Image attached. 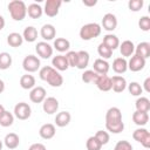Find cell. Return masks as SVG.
<instances>
[{
  "label": "cell",
  "mask_w": 150,
  "mask_h": 150,
  "mask_svg": "<svg viewBox=\"0 0 150 150\" xmlns=\"http://www.w3.org/2000/svg\"><path fill=\"white\" fill-rule=\"evenodd\" d=\"M135 107L137 111H143V112H149L150 110V100L148 97L141 96L136 100L135 102Z\"/></svg>",
  "instance_id": "33"
},
{
  "label": "cell",
  "mask_w": 150,
  "mask_h": 150,
  "mask_svg": "<svg viewBox=\"0 0 150 150\" xmlns=\"http://www.w3.org/2000/svg\"><path fill=\"white\" fill-rule=\"evenodd\" d=\"M4 144L6 145V148L13 150V149H16L20 144V138L19 136L15 134V132H9L5 136L4 138Z\"/></svg>",
  "instance_id": "23"
},
{
  "label": "cell",
  "mask_w": 150,
  "mask_h": 150,
  "mask_svg": "<svg viewBox=\"0 0 150 150\" xmlns=\"http://www.w3.org/2000/svg\"><path fill=\"white\" fill-rule=\"evenodd\" d=\"M144 5V1L143 0H129L128 2V8L131 11V12H138L142 9Z\"/></svg>",
  "instance_id": "43"
},
{
  "label": "cell",
  "mask_w": 150,
  "mask_h": 150,
  "mask_svg": "<svg viewBox=\"0 0 150 150\" xmlns=\"http://www.w3.org/2000/svg\"><path fill=\"white\" fill-rule=\"evenodd\" d=\"M4 90H5V82L0 79V94H1Z\"/></svg>",
  "instance_id": "51"
},
{
  "label": "cell",
  "mask_w": 150,
  "mask_h": 150,
  "mask_svg": "<svg viewBox=\"0 0 150 150\" xmlns=\"http://www.w3.org/2000/svg\"><path fill=\"white\" fill-rule=\"evenodd\" d=\"M53 47L60 52V53H64V52H69V48H70V42L69 40H67L66 38H56L54 40V45Z\"/></svg>",
  "instance_id": "27"
},
{
  "label": "cell",
  "mask_w": 150,
  "mask_h": 150,
  "mask_svg": "<svg viewBox=\"0 0 150 150\" xmlns=\"http://www.w3.org/2000/svg\"><path fill=\"white\" fill-rule=\"evenodd\" d=\"M55 134H56V129L55 125L52 123H46L41 125V128L39 129V135L43 139H50L55 136Z\"/></svg>",
  "instance_id": "14"
},
{
  "label": "cell",
  "mask_w": 150,
  "mask_h": 150,
  "mask_svg": "<svg viewBox=\"0 0 150 150\" xmlns=\"http://www.w3.org/2000/svg\"><path fill=\"white\" fill-rule=\"evenodd\" d=\"M86 146H87V150H101L102 149V144L97 141V138L95 136H90L87 139Z\"/></svg>",
  "instance_id": "40"
},
{
  "label": "cell",
  "mask_w": 150,
  "mask_h": 150,
  "mask_svg": "<svg viewBox=\"0 0 150 150\" xmlns=\"http://www.w3.org/2000/svg\"><path fill=\"white\" fill-rule=\"evenodd\" d=\"M102 43H104V45H105L108 48H110L111 50H115V49L118 48V46H120V40H118V38H117L115 34L109 33V34H105V35L103 36Z\"/></svg>",
  "instance_id": "25"
},
{
  "label": "cell",
  "mask_w": 150,
  "mask_h": 150,
  "mask_svg": "<svg viewBox=\"0 0 150 150\" xmlns=\"http://www.w3.org/2000/svg\"><path fill=\"white\" fill-rule=\"evenodd\" d=\"M132 121L136 125H138L139 128L141 127H144L148 122H149V114L148 112H143V111H135L132 114Z\"/></svg>",
  "instance_id": "28"
},
{
  "label": "cell",
  "mask_w": 150,
  "mask_h": 150,
  "mask_svg": "<svg viewBox=\"0 0 150 150\" xmlns=\"http://www.w3.org/2000/svg\"><path fill=\"white\" fill-rule=\"evenodd\" d=\"M101 32H102L101 25H98L96 22H89V23H86L81 27V29L79 32V35L82 40L89 41L91 39L97 38L101 34Z\"/></svg>",
  "instance_id": "2"
},
{
  "label": "cell",
  "mask_w": 150,
  "mask_h": 150,
  "mask_svg": "<svg viewBox=\"0 0 150 150\" xmlns=\"http://www.w3.org/2000/svg\"><path fill=\"white\" fill-rule=\"evenodd\" d=\"M28 150H47V148H46V145L42 144V143H33V144L28 148Z\"/></svg>",
  "instance_id": "47"
},
{
  "label": "cell",
  "mask_w": 150,
  "mask_h": 150,
  "mask_svg": "<svg viewBox=\"0 0 150 150\" xmlns=\"http://www.w3.org/2000/svg\"><path fill=\"white\" fill-rule=\"evenodd\" d=\"M14 116L21 121H25V120H28L32 115V108L28 103L26 102H19L15 104L14 107Z\"/></svg>",
  "instance_id": "3"
},
{
  "label": "cell",
  "mask_w": 150,
  "mask_h": 150,
  "mask_svg": "<svg viewBox=\"0 0 150 150\" xmlns=\"http://www.w3.org/2000/svg\"><path fill=\"white\" fill-rule=\"evenodd\" d=\"M40 35L46 42L50 41V40H54V38L56 36V29L52 23H46V25H43L41 27Z\"/></svg>",
  "instance_id": "13"
},
{
  "label": "cell",
  "mask_w": 150,
  "mask_h": 150,
  "mask_svg": "<svg viewBox=\"0 0 150 150\" xmlns=\"http://www.w3.org/2000/svg\"><path fill=\"white\" fill-rule=\"evenodd\" d=\"M27 14L32 19H39L43 14V8L39 4L33 2V4L28 5V7H27Z\"/></svg>",
  "instance_id": "29"
},
{
  "label": "cell",
  "mask_w": 150,
  "mask_h": 150,
  "mask_svg": "<svg viewBox=\"0 0 150 150\" xmlns=\"http://www.w3.org/2000/svg\"><path fill=\"white\" fill-rule=\"evenodd\" d=\"M143 87H144V90H145L146 93H150V77H146V79L144 80Z\"/></svg>",
  "instance_id": "48"
},
{
  "label": "cell",
  "mask_w": 150,
  "mask_h": 150,
  "mask_svg": "<svg viewBox=\"0 0 150 150\" xmlns=\"http://www.w3.org/2000/svg\"><path fill=\"white\" fill-rule=\"evenodd\" d=\"M97 76H98V74H96L93 69H87V70L83 71L82 76H81V80L84 83H95Z\"/></svg>",
  "instance_id": "37"
},
{
  "label": "cell",
  "mask_w": 150,
  "mask_h": 150,
  "mask_svg": "<svg viewBox=\"0 0 150 150\" xmlns=\"http://www.w3.org/2000/svg\"><path fill=\"white\" fill-rule=\"evenodd\" d=\"M95 84L101 91H109L111 90V77L108 75H98Z\"/></svg>",
  "instance_id": "17"
},
{
  "label": "cell",
  "mask_w": 150,
  "mask_h": 150,
  "mask_svg": "<svg viewBox=\"0 0 150 150\" xmlns=\"http://www.w3.org/2000/svg\"><path fill=\"white\" fill-rule=\"evenodd\" d=\"M61 5H62L61 0H47L45 2L43 13L49 18H54L59 14V9H60Z\"/></svg>",
  "instance_id": "6"
},
{
  "label": "cell",
  "mask_w": 150,
  "mask_h": 150,
  "mask_svg": "<svg viewBox=\"0 0 150 150\" xmlns=\"http://www.w3.org/2000/svg\"><path fill=\"white\" fill-rule=\"evenodd\" d=\"M7 7L14 21H22L27 15V6L21 0H13L8 4Z\"/></svg>",
  "instance_id": "1"
},
{
  "label": "cell",
  "mask_w": 150,
  "mask_h": 150,
  "mask_svg": "<svg viewBox=\"0 0 150 150\" xmlns=\"http://www.w3.org/2000/svg\"><path fill=\"white\" fill-rule=\"evenodd\" d=\"M109 69H110V64L108 63V61L101 57L96 59L93 63V70L98 75H107Z\"/></svg>",
  "instance_id": "12"
},
{
  "label": "cell",
  "mask_w": 150,
  "mask_h": 150,
  "mask_svg": "<svg viewBox=\"0 0 150 150\" xmlns=\"http://www.w3.org/2000/svg\"><path fill=\"white\" fill-rule=\"evenodd\" d=\"M97 53H98V55L101 56V59H103V60H107V59H110L111 56H112V50L110 49V48H108L104 43H100L98 45V47H97Z\"/></svg>",
  "instance_id": "38"
},
{
  "label": "cell",
  "mask_w": 150,
  "mask_h": 150,
  "mask_svg": "<svg viewBox=\"0 0 150 150\" xmlns=\"http://www.w3.org/2000/svg\"><path fill=\"white\" fill-rule=\"evenodd\" d=\"M122 121V111L117 107H111L105 112V122H121Z\"/></svg>",
  "instance_id": "19"
},
{
  "label": "cell",
  "mask_w": 150,
  "mask_h": 150,
  "mask_svg": "<svg viewBox=\"0 0 150 150\" xmlns=\"http://www.w3.org/2000/svg\"><path fill=\"white\" fill-rule=\"evenodd\" d=\"M46 97H47V93H46V89L43 87L38 86V87H34L33 89H30L29 100L33 103H42Z\"/></svg>",
  "instance_id": "8"
},
{
  "label": "cell",
  "mask_w": 150,
  "mask_h": 150,
  "mask_svg": "<svg viewBox=\"0 0 150 150\" xmlns=\"http://www.w3.org/2000/svg\"><path fill=\"white\" fill-rule=\"evenodd\" d=\"M82 4L84 5V6H88V7H93V6H95L96 4H97V1L96 0H83L82 1Z\"/></svg>",
  "instance_id": "49"
},
{
  "label": "cell",
  "mask_w": 150,
  "mask_h": 150,
  "mask_svg": "<svg viewBox=\"0 0 150 150\" xmlns=\"http://www.w3.org/2000/svg\"><path fill=\"white\" fill-rule=\"evenodd\" d=\"M90 61V55L87 50H79L77 52V62H76V68L83 70L89 66Z\"/></svg>",
  "instance_id": "21"
},
{
  "label": "cell",
  "mask_w": 150,
  "mask_h": 150,
  "mask_svg": "<svg viewBox=\"0 0 150 150\" xmlns=\"http://www.w3.org/2000/svg\"><path fill=\"white\" fill-rule=\"evenodd\" d=\"M23 42V38L20 33H16V32H13V33H9L7 35V43L13 47V48H18L22 45Z\"/></svg>",
  "instance_id": "31"
},
{
  "label": "cell",
  "mask_w": 150,
  "mask_h": 150,
  "mask_svg": "<svg viewBox=\"0 0 150 150\" xmlns=\"http://www.w3.org/2000/svg\"><path fill=\"white\" fill-rule=\"evenodd\" d=\"M66 59L67 62L69 64V67H76V62H77V52L75 50H69L66 53Z\"/></svg>",
  "instance_id": "41"
},
{
  "label": "cell",
  "mask_w": 150,
  "mask_h": 150,
  "mask_svg": "<svg viewBox=\"0 0 150 150\" xmlns=\"http://www.w3.org/2000/svg\"><path fill=\"white\" fill-rule=\"evenodd\" d=\"M22 38L27 42H34L38 39V29L34 26H27L22 32Z\"/></svg>",
  "instance_id": "30"
},
{
  "label": "cell",
  "mask_w": 150,
  "mask_h": 150,
  "mask_svg": "<svg viewBox=\"0 0 150 150\" xmlns=\"http://www.w3.org/2000/svg\"><path fill=\"white\" fill-rule=\"evenodd\" d=\"M114 150H132V145L128 141H118L115 144Z\"/></svg>",
  "instance_id": "46"
},
{
  "label": "cell",
  "mask_w": 150,
  "mask_h": 150,
  "mask_svg": "<svg viewBox=\"0 0 150 150\" xmlns=\"http://www.w3.org/2000/svg\"><path fill=\"white\" fill-rule=\"evenodd\" d=\"M5 25H6V21H5V19H4V16H2V15H0V30H2V29H4Z\"/></svg>",
  "instance_id": "50"
},
{
  "label": "cell",
  "mask_w": 150,
  "mask_h": 150,
  "mask_svg": "<svg viewBox=\"0 0 150 150\" xmlns=\"http://www.w3.org/2000/svg\"><path fill=\"white\" fill-rule=\"evenodd\" d=\"M138 27L143 32H149L150 30V18L148 15L141 16V19L138 20Z\"/></svg>",
  "instance_id": "44"
},
{
  "label": "cell",
  "mask_w": 150,
  "mask_h": 150,
  "mask_svg": "<svg viewBox=\"0 0 150 150\" xmlns=\"http://www.w3.org/2000/svg\"><path fill=\"white\" fill-rule=\"evenodd\" d=\"M2 148H4V141L0 139V150H2Z\"/></svg>",
  "instance_id": "53"
},
{
  "label": "cell",
  "mask_w": 150,
  "mask_h": 150,
  "mask_svg": "<svg viewBox=\"0 0 150 150\" xmlns=\"http://www.w3.org/2000/svg\"><path fill=\"white\" fill-rule=\"evenodd\" d=\"M20 86H21L22 89H26V90L33 89L35 87V77L33 75L28 74V73L22 75L20 77Z\"/></svg>",
  "instance_id": "32"
},
{
  "label": "cell",
  "mask_w": 150,
  "mask_h": 150,
  "mask_svg": "<svg viewBox=\"0 0 150 150\" xmlns=\"http://www.w3.org/2000/svg\"><path fill=\"white\" fill-rule=\"evenodd\" d=\"M5 110H6V109L4 108V105H2V104H0V116H1V115L5 112Z\"/></svg>",
  "instance_id": "52"
},
{
  "label": "cell",
  "mask_w": 150,
  "mask_h": 150,
  "mask_svg": "<svg viewBox=\"0 0 150 150\" xmlns=\"http://www.w3.org/2000/svg\"><path fill=\"white\" fill-rule=\"evenodd\" d=\"M14 122V115L7 110H5V112L0 116V127H4V128H7V127H11Z\"/></svg>",
  "instance_id": "36"
},
{
  "label": "cell",
  "mask_w": 150,
  "mask_h": 150,
  "mask_svg": "<svg viewBox=\"0 0 150 150\" xmlns=\"http://www.w3.org/2000/svg\"><path fill=\"white\" fill-rule=\"evenodd\" d=\"M40 59L35 55H27L23 61H22V68L29 74V73H34V71H38V69H40Z\"/></svg>",
  "instance_id": "4"
},
{
  "label": "cell",
  "mask_w": 150,
  "mask_h": 150,
  "mask_svg": "<svg viewBox=\"0 0 150 150\" xmlns=\"http://www.w3.org/2000/svg\"><path fill=\"white\" fill-rule=\"evenodd\" d=\"M35 52L42 59H49L53 56V47L46 41L38 42L35 46Z\"/></svg>",
  "instance_id": "7"
},
{
  "label": "cell",
  "mask_w": 150,
  "mask_h": 150,
  "mask_svg": "<svg viewBox=\"0 0 150 150\" xmlns=\"http://www.w3.org/2000/svg\"><path fill=\"white\" fill-rule=\"evenodd\" d=\"M127 88V81L121 75H115L111 77V89L115 93H122Z\"/></svg>",
  "instance_id": "18"
},
{
  "label": "cell",
  "mask_w": 150,
  "mask_h": 150,
  "mask_svg": "<svg viewBox=\"0 0 150 150\" xmlns=\"http://www.w3.org/2000/svg\"><path fill=\"white\" fill-rule=\"evenodd\" d=\"M102 27L107 32H112L117 27V18L112 13H107L102 18Z\"/></svg>",
  "instance_id": "10"
},
{
  "label": "cell",
  "mask_w": 150,
  "mask_h": 150,
  "mask_svg": "<svg viewBox=\"0 0 150 150\" xmlns=\"http://www.w3.org/2000/svg\"><path fill=\"white\" fill-rule=\"evenodd\" d=\"M120 53L122 55V57H129L132 56L135 53V45L132 41L130 40H124L122 43H120Z\"/></svg>",
  "instance_id": "15"
},
{
  "label": "cell",
  "mask_w": 150,
  "mask_h": 150,
  "mask_svg": "<svg viewBox=\"0 0 150 150\" xmlns=\"http://www.w3.org/2000/svg\"><path fill=\"white\" fill-rule=\"evenodd\" d=\"M42 109L48 115L55 114L57 111V109H59V101H57V98H55L53 96L46 97L45 101L42 102Z\"/></svg>",
  "instance_id": "9"
},
{
  "label": "cell",
  "mask_w": 150,
  "mask_h": 150,
  "mask_svg": "<svg viewBox=\"0 0 150 150\" xmlns=\"http://www.w3.org/2000/svg\"><path fill=\"white\" fill-rule=\"evenodd\" d=\"M12 62H13V59L9 53H7V52L0 53V69L1 70L8 69L12 66Z\"/></svg>",
  "instance_id": "34"
},
{
  "label": "cell",
  "mask_w": 150,
  "mask_h": 150,
  "mask_svg": "<svg viewBox=\"0 0 150 150\" xmlns=\"http://www.w3.org/2000/svg\"><path fill=\"white\" fill-rule=\"evenodd\" d=\"M145 62H146V60L134 54L132 56H130V60L128 61V69H130L131 71H135V73L139 71L145 67Z\"/></svg>",
  "instance_id": "11"
},
{
  "label": "cell",
  "mask_w": 150,
  "mask_h": 150,
  "mask_svg": "<svg viewBox=\"0 0 150 150\" xmlns=\"http://www.w3.org/2000/svg\"><path fill=\"white\" fill-rule=\"evenodd\" d=\"M95 137H96L97 141L102 144V146L105 145V144H108V142H109V139H110L109 134H108L107 131H103V130H98V131L95 134Z\"/></svg>",
  "instance_id": "42"
},
{
  "label": "cell",
  "mask_w": 150,
  "mask_h": 150,
  "mask_svg": "<svg viewBox=\"0 0 150 150\" xmlns=\"http://www.w3.org/2000/svg\"><path fill=\"white\" fill-rule=\"evenodd\" d=\"M105 129L111 134H120V132H122L124 130V123H123V121L112 122V123L105 122Z\"/></svg>",
  "instance_id": "35"
},
{
  "label": "cell",
  "mask_w": 150,
  "mask_h": 150,
  "mask_svg": "<svg viewBox=\"0 0 150 150\" xmlns=\"http://www.w3.org/2000/svg\"><path fill=\"white\" fill-rule=\"evenodd\" d=\"M46 82H48V84H49L50 87L59 88V87H61V86L63 84V77H62V75H61L56 69H54V71L49 75V77L47 79Z\"/></svg>",
  "instance_id": "26"
},
{
  "label": "cell",
  "mask_w": 150,
  "mask_h": 150,
  "mask_svg": "<svg viewBox=\"0 0 150 150\" xmlns=\"http://www.w3.org/2000/svg\"><path fill=\"white\" fill-rule=\"evenodd\" d=\"M134 54L146 60L150 56V43L146 41L139 42L137 46H135V53Z\"/></svg>",
  "instance_id": "20"
},
{
  "label": "cell",
  "mask_w": 150,
  "mask_h": 150,
  "mask_svg": "<svg viewBox=\"0 0 150 150\" xmlns=\"http://www.w3.org/2000/svg\"><path fill=\"white\" fill-rule=\"evenodd\" d=\"M112 70L116 74H123L128 70V61L124 57H116L112 61Z\"/></svg>",
  "instance_id": "24"
},
{
  "label": "cell",
  "mask_w": 150,
  "mask_h": 150,
  "mask_svg": "<svg viewBox=\"0 0 150 150\" xmlns=\"http://www.w3.org/2000/svg\"><path fill=\"white\" fill-rule=\"evenodd\" d=\"M127 87L132 96H141V94L143 93V88L138 82H130L129 84H127Z\"/></svg>",
  "instance_id": "39"
},
{
  "label": "cell",
  "mask_w": 150,
  "mask_h": 150,
  "mask_svg": "<svg viewBox=\"0 0 150 150\" xmlns=\"http://www.w3.org/2000/svg\"><path fill=\"white\" fill-rule=\"evenodd\" d=\"M70 120H71V115L69 111H60L55 116V124L59 128H63L69 124Z\"/></svg>",
  "instance_id": "22"
},
{
  "label": "cell",
  "mask_w": 150,
  "mask_h": 150,
  "mask_svg": "<svg viewBox=\"0 0 150 150\" xmlns=\"http://www.w3.org/2000/svg\"><path fill=\"white\" fill-rule=\"evenodd\" d=\"M132 138L136 142L141 143L145 149L150 148V132L145 128H137L132 132Z\"/></svg>",
  "instance_id": "5"
},
{
  "label": "cell",
  "mask_w": 150,
  "mask_h": 150,
  "mask_svg": "<svg viewBox=\"0 0 150 150\" xmlns=\"http://www.w3.org/2000/svg\"><path fill=\"white\" fill-rule=\"evenodd\" d=\"M54 71V68L52 66H45L39 70V76L42 81H47V79L49 77V75Z\"/></svg>",
  "instance_id": "45"
},
{
  "label": "cell",
  "mask_w": 150,
  "mask_h": 150,
  "mask_svg": "<svg viewBox=\"0 0 150 150\" xmlns=\"http://www.w3.org/2000/svg\"><path fill=\"white\" fill-rule=\"evenodd\" d=\"M52 66L57 71H64L69 68V64L67 62V59L64 55H56L52 59Z\"/></svg>",
  "instance_id": "16"
}]
</instances>
